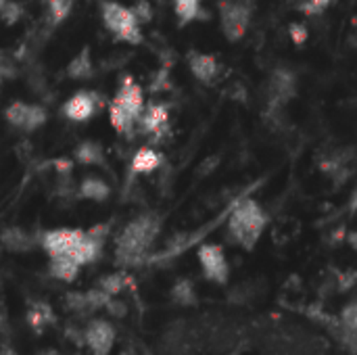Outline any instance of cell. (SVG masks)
Returning <instances> with one entry per match:
<instances>
[{"label":"cell","instance_id":"obj_1","mask_svg":"<svg viewBox=\"0 0 357 355\" xmlns=\"http://www.w3.org/2000/svg\"><path fill=\"white\" fill-rule=\"evenodd\" d=\"M161 232V218L155 211L140 213L123 226L115 241V259L121 266H138Z\"/></svg>","mask_w":357,"mask_h":355},{"label":"cell","instance_id":"obj_2","mask_svg":"<svg viewBox=\"0 0 357 355\" xmlns=\"http://www.w3.org/2000/svg\"><path fill=\"white\" fill-rule=\"evenodd\" d=\"M268 213L253 199H243L230 213L226 234L228 241L245 251H253L268 228Z\"/></svg>","mask_w":357,"mask_h":355},{"label":"cell","instance_id":"obj_3","mask_svg":"<svg viewBox=\"0 0 357 355\" xmlns=\"http://www.w3.org/2000/svg\"><path fill=\"white\" fill-rule=\"evenodd\" d=\"M144 111V92L132 75H123L117 94L109 105L111 126L119 134H132Z\"/></svg>","mask_w":357,"mask_h":355},{"label":"cell","instance_id":"obj_4","mask_svg":"<svg viewBox=\"0 0 357 355\" xmlns=\"http://www.w3.org/2000/svg\"><path fill=\"white\" fill-rule=\"evenodd\" d=\"M100 17H102V25L105 29L117 40V42H126L132 46L142 44V23L136 19L134 10L121 2L115 0H105L100 4Z\"/></svg>","mask_w":357,"mask_h":355},{"label":"cell","instance_id":"obj_5","mask_svg":"<svg viewBox=\"0 0 357 355\" xmlns=\"http://www.w3.org/2000/svg\"><path fill=\"white\" fill-rule=\"evenodd\" d=\"M220 27L228 42H241L251 25L253 6L247 0H222L218 4Z\"/></svg>","mask_w":357,"mask_h":355},{"label":"cell","instance_id":"obj_6","mask_svg":"<svg viewBox=\"0 0 357 355\" xmlns=\"http://www.w3.org/2000/svg\"><path fill=\"white\" fill-rule=\"evenodd\" d=\"M4 119L15 130L31 134L46 123L48 113L42 105H33V103H25V100H13L4 109Z\"/></svg>","mask_w":357,"mask_h":355},{"label":"cell","instance_id":"obj_7","mask_svg":"<svg viewBox=\"0 0 357 355\" xmlns=\"http://www.w3.org/2000/svg\"><path fill=\"white\" fill-rule=\"evenodd\" d=\"M82 241H84V230H77V228H56V230H48L40 234V247L44 249L48 257L69 255L75 259Z\"/></svg>","mask_w":357,"mask_h":355},{"label":"cell","instance_id":"obj_8","mask_svg":"<svg viewBox=\"0 0 357 355\" xmlns=\"http://www.w3.org/2000/svg\"><path fill=\"white\" fill-rule=\"evenodd\" d=\"M295 94H297V75H295V71L284 67V65L274 67V71L268 77V86H266L268 107L284 109V105Z\"/></svg>","mask_w":357,"mask_h":355},{"label":"cell","instance_id":"obj_9","mask_svg":"<svg viewBox=\"0 0 357 355\" xmlns=\"http://www.w3.org/2000/svg\"><path fill=\"white\" fill-rule=\"evenodd\" d=\"M199 264L203 270V276L213 282V285H226L230 278V266H228V257L224 253L222 245L215 243H205L199 247Z\"/></svg>","mask_w":357,"mask_h":355},{"label":"cell","instance_id":"obj_10","mask_svg":"<svg viewBox=\"0 0 357 355\" xmlns=\"http://www.w3.org/2000/svg\"><path fill=\"white\" fill-rule=\"evenodd\" d=\"M102 100L105 98L94 90H77L63 105V117H67L73 123H86L102 109Z\"/></svg>","mask_w":357,"mask_h":355},{"label":"cell","instance_id":"obj_11","mask_svg":"<svg viewBox=\"0 0 357 355\" xmlns=\"http://www.w3.org/2000/svg\"><path fill=\"white\" fill-rule=\"evenodd\" d=\"M115 343V328L107 320H92L86 326V347L92 355H109Z\"/></svg>","mask_w":357,"mask_h":355},{"label":"cell","instance_id":"obj_12","mask_svg":"<svg viewBox=\"0 0 357 355\" xmlns=\"http://www.w3.org/2000/svg\"><path fill=\"white\" fill-rule=\"evenodd\" d=\"M186 63H188V69L190 73L205 86H213L215 80L220 77V63L213 54H207V52H199V50H190L188 56H186Z\"/></svg>","mask_w":357,"mask_h":355},{"label":"cell","instance_id":"obj_13","mask_svg":"<svg viewBox=\"0 0 357 355\" xmlns=\"http://www.w3.org/2000/svg\"><path fill=\"white\" fill-rule=\"evenodd\" d=\"M140 130L146 134V136H153V142H159L161 136L167 132V123H169V111L165 105L161 103H155V105H149L144 107L140 119Z\"/></svg>","mask_w":357,"mask_h":355},{"label":"cell","instance_id":"obj_14","mask_svg":"<svg viewBox=\"0 0 357 355\" xmlns=\"http://www.w3.org/2000/svg\"><path fill=\"white\" fill-rule=\"evenodd\" d=\"M0 245L10 253H29L40 245V236L19 226H8L0 232Z\"/></svg>","mask_w":357,"mask_h":355},{"label":"cell","instance_id":"obj_15","mask_svg":"<svg viewBox=\"0 0 357 355\" xmlns=\"http://www.w3.org/2000/svg\"><path fill=\"white\" fill-rule=\"evenodd\" d=\"M75 197L84 199V201H92V203H105L111 197V186L100 176H86L77 184V195Z\"/></svg>","mask_w":357,"mask_h":355},{"label":"cell","instance_id":"obj_16","mask_svg":"<svg viewBox=\"0 0 357 355\" xmlns=\"http://www.w3.org/2000/svg\"><path fill=\"white\" fill-rule=\"evenodd\" d=\"M65 73L73 82H84L94 75V61L90 54V46H84L65 67Z\"/></svg>","mask_w":357,"mask_h":355},{"label":"cell","instance_id":"obj_17","mask_svg":"<svg viewBox=\"0 0 357 355\" xmlns=\"http://www.w3.org/2000/svg\"><path fill=\"white\" fill-rule=\"evenodd\" d=\"M163 155L153 149V146H142L134 153L132 157V172L134 174H153L155 169H159L163 165Z\"/></svg>","mask_w":357,"mask_h":355},{"label":"cell","instance_id":"obj_18","mask_svg":"<svg viewBox=\"0 0 357 355\" xmlns=\"http://www.w3.org/2000/svg\"><path fill=\"white\" fill-rule=\"evenodd\" d=\"M73 161L79 163V165H88V167H92V165H96V167L107 165L105 151H102V146L96 140H84V142H79L73 149Z\"/></svg>","mask_w":357,"mask_h":355},{"label":"cell","instance_id":"obj_19","mask_svg":"<svg viewBox=\"0 0 357 355\" xmlns=\"http://www.w3.org/2000/svg\"><path fill=\"white\" fill-rule=\"evenodd\" d=\"M79 264L69 257V255H56V257H50V264H48V272L52 278L61 280V282H73L79 274Z\"/></svg>","mask_w":357,"mask_h":355},{"label":"cell","instance_id":"obj_20","mask_svg":"<svg viewBox=\"0 0 357 355\" xmlns=\"http://www.w3.org/2000/svg\"><path fill=\"white\" fill-rule=\"evenodd\" d=\"M25 320H27V324H29V328H31V331L42 333L44 328H48L50 324H54V320H56V318H54V312H52V308H50L48 303H44V301H36V303H31V305H29Z\"/></svg>","mask_w":357,"mask_h":355},{"label":"cell","instance_id":"obj_21","mask_svg":"<svg viewBox=\"0 0 357 355\" xmlns=\"http://www.w3.org/2000/svg\"><path fill=\"white\" fill-rule=\"evenodd\" d=\"M132 285V276L128 272H113V274H107L98 280V289H102L107 295L111 297H117L121 291H126L128 287Z\"/></svg>","mask_w":357,"mask_h":355},{"label":"cell","instance_id":"obj_22","mask_svg":"<svg viewBox=\"0 0 357 355\" xmlns=\"http://www.w3.org/2000/svg\"><path fill=\"white\" fill-rule=\"evenodd\" d=\"M172 301L176 305H182V308H190L197 303V289L192 285V280L188 278H180L174 287H172Z\"/></svg>","mask_w":357,"mask_h":355},{"label":"cell","instance_id":"obj_23","mask_svg":"<svg viewBox=\"0 0 357 355\" xmlns=\"http://www.w3.org/2000/svg\"><path fill=\"white\" fill-rule=\"evenodd\" d=\"M172 2H174L176 17L180 19V25H188L203 15L201 0H172Z\"/></svg>","mask_w":357,"mask_h":355},{"label":"cell","instance_id":"obj_24","mask_svg":"<svg viewBox=\"0 0 357 355\" xmlns=\"http://www.w3.org/2000/svg\"><path fill=\"white\" fill-rule=\"evenodd\" d=\"M331 333L335 335V339L341 343V347H345L351 355H357V331H351V328H345L339 320L333 324H328Z\"/></svg>","mask_w":357,"mask_h":355},{"label":"cell","instance_id":"obj_25","mask_svg":"<svg viewBox=\"0 0 357 355\" xmlns=\"http://www.w3.org/2000/svg\"><path fill=\"white\" fill-rule=\"evenodd\" d=\"M63 305L73 312V314H79V316H88V314H94L92 308H90V301H88V293H67L63 297Z\"/></svg>","mask_w":357,"mask_h":355},{"label":"cell","instance_id":"obj_26","mask_svg":"<svg viewBox=\"0 0 357 355\" xmlns=\"http://www.w3.org/2000/svg\"><path fill=\"white\" fill-rule=\"evenodd\" d=\"M73 2L75 0H46V6H48V19L52 25H59L61 21H65L73 8Z\"/></svg>","mask_w":357,"mask_h":355},{"label":"cell","instance_id":"obj_27","mask_svg":"<svg viewBox=\"0 0 357 355\" xmlns=\"http://www.w3.org/2000/svg\"><path fill=\"white\" fill-rule=\"evenodd\" d=\"M21 17H23V6H21L19 2H15V0H6V2L0 6V19H2V23H6V25H15Z\"/></svg>","mask_w":357,"mask_h":355},{"label":"cell","instance_id":"obj_28","mask_svg":"<svg viewBox=\"0 0 357 355\" xmlns=\"http://www.w3.org/2000/svg\"><path fill=\"white\" fill-rule=\"evenodd\" d=\"M335 0H301V4L297 6L305 17H320L322 13H326V8L333 4Z\"/></svg>","mask_w":357,"mask_h":355},{"label":"cell","instance_id":"obj_29","mask_svg":"<svg viewBox=\"0 0 357 355\" xmlns=\"http://www.w3.org/2000/svg\"><path fill=\"white\" fill-rule=\"evenodd\" d=\"M357 285V270H343L335 278V291L337 293H349Z\"/></svg>","mask_w":357,"mask_h":355},{"label":"cell","instance_id":"obj_30","mask_svg":"<svg viewBox=\"0 0 357 355\" xmlns=\"http://www.w3.org/2000/svg\"><path fill=\"white\" fill-rule=\"evenodd\" d=\"M255 295H257V289L251 282H245L230 291V301L232 303H249Z\"/></svg>","mask_w":357,"mask_h":355},{"label":"cell","instance_id":"obj_31","mask_svg":"<svg viewBox=\"0 0 357 355\" xmlns=\"http://www.w3.org/2000/svg\"><path fill=\"white\" fill-rule=\"evenodd\" d=\"M339 322L345 326V328H351L357 331V299L349 301L343 310H341V316H339Z\"/></svg>","mask_w":357,"mask_h":355},{"label":"cell","instance_id":"obj_32","mask_svg":"<svg viewBox=\"0 0 357 355\" xmlns=\"http://www.w3.org/2000/svg\"><path fill=\"white\" fill-rule=\"evenodd\" d=\"M289 33H291V40H293V44H295V46H303V44L307 42V38H310L307 27H305L303 23H299V21L291 23Z\"/></svg>","mask_w":357,"mask_h":355},{"label":"cell","instance_id":"obj_33","mask_svg":"<svg viewBox=\"0 0 357 355\" xmlns=\"http://www.w3.org/2000/svg\"><path fill=\"white\" fill-rule=\"evenodd\" d=\"M15 75H17V63L8 54L0 52V77L2 80H10Z\"/></svg>","mask_w":357,"mask_h":355},{"label":"cell","instance_id":"obj_34","mask_svg":"<svg viewBox=\"0 0 357 355\" xmlns=\"http://www.w3.org/2000/svg\"><path fill=\"white\" fill-rule=\"evenodd\" d=\"M65 337H67L73 345H77V347H84V345H86V328H79V326H75V324H69V326L65 328Z\"/></svg>","mask_w":357,"mask_h":355},{"label":"cell","instance_id":"obj_35","mask_svg":"<svg viewBox=\"0 0 357 355\" xmlns=\"http://www.w3.org/2000/svg\"><path fill=\"white\" fill-rule=\"evenodd\" d=\"M132 10H134L136 19H138L140 23H146V21H151V19H153V8H151V2H146V0L136 2Z\"/></svg>","mask_w":357,"mask_h":355},{"label":"cell","instance_id":"obj_36","mask_svg":"<svg viewBox=\"0 0 357 355\" xmlns=\"http://www.w3.org/2000/svg\"><path fill=\"white\" fill-rule=\"evenodd\" d=\"M105 310H107L109 316H113V318H123V316L128 314V305H126L123 301L115 299V297H111V299L107 301Z\"/></svg>","mask_w":357,"mask_h":355},{"label":"cell","instance_id":"obj_37","mask_svg":"<svg viewBox=\"0 0 357 355\" xmlns=\"http://www.w3.org/2000/svg\"><path fill=\"white\" fill-rule=\"evenodd\" d=\"M56 174H71L73 172V161L67 159V157H56L48 163Z\"/></svg>","mask_w":357,"mask_h":355},{"label":"cell","instance_id":"obj_38","mask_svg":"<svg viewBox=\"0 0 357 355\" xmlns=\"http://www.w3.org/2000/svg\"><path fill=\"white\" fill-rule=\"evenodd\" d=\"M218 163H220V157H211V159H207V161L201 165V169H203L201 174H203V176H205V174H211V172H213V165H218Z\"/></svg>","mask_w":357,"mask_h":355},{"label":"cell","instance_id":"obj_39","mask_svg":"<svg viewBox=\"0 0 357 355\" xmlns=\"http://www.w3.org/2000/svg\"><path fill=\"white\" fill-rule=\"evenodd\" d=\"M345 241H347V245L354 249L357 253V230H351V232H347V236H345Z\"/></svg>","mask_w":357,"mask_h":355},{"label":"cell","instance_id":"obj_40","mask_svg":"<svg viewBox=\"0 0 357 355\" xmlns=\"http://www.w3.org/2000/svg\"><path fill=\"white\" fill-rule=\"evenodd\" d=\"M349 211H351V213H357V186L354 188L351 197H349Z\"/></svg>","mask_w":357,"mask_h":355},{"label":"cell","instance_id":"obj_41","mask_svg":"<svg viewBox=\"0 0 357 355\" xmlns=\"http://www.w3.org/2000/svg\"><path fill=\"white\" fill-rule=\"evenodd\" d=\"M119 355H138V354H136V349H134V347H123V349L119 352Z\"/></svg>","mask_w":357,"mask_h":355},{"label":"cell","instance_id":"obj_42","mask_svg":"<svg viewBox=\"0 0 357 355\" xmlns=\"http://www.w3.org/2000/svg\"><path fill=\"white\" fill-rule=\"evenodd\" d=\"M40 355H61L59 352H54V349H48V352H42Z\"/></svg>","mask_w":357,"mask_h":355},{"label":"cell","instance_id":"obj_43","mask_svg":"<svg viewBox=\"0 0 357 355\" xmlns=\"http://www.w3.org/2000/svg\"><path fill=\"white\" fill-rule=\"evenodd\" d=\"M4 2H6V0H0V6H2V4H4Z\"/></svg>","mask_w":357,"mask_h":355},{"label":"cell","instance_id":"obj_44","mask_svg":"<svg viewBox=\"0 0 357 355\" xmlns=\"http://www.w3.org/2000/svg\"><path fill=\"white\" fill-rule=\"evenodd\" d=\"M354 23H356V25H357V17H356V21H354Z\"/></svg>","mask_w":357,"mask_h":355}]
</instances>
